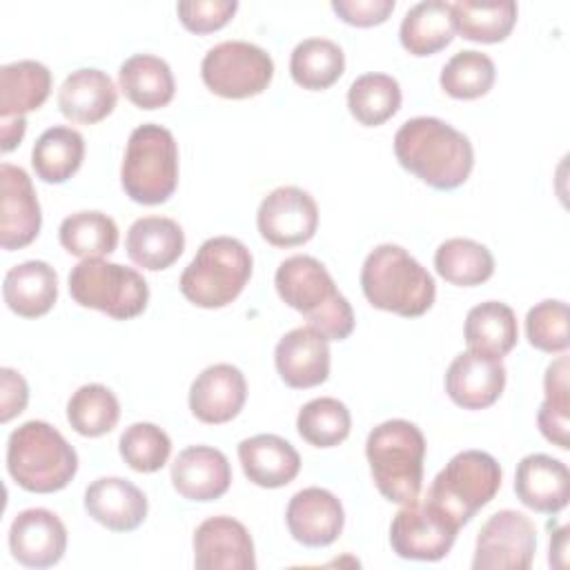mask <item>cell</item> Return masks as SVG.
I'll return each instance as SVG.
<instances>
[{
  "instance_id": "cell-37",
  "label": "cell",
  "mask_w": 570,
  "mask_h": 570,
  "mask_svg": "<svg viewBox=\"0 0 570 570\" xmlns=\"http://www.w3.org/2000/svg\"><path fill=\"white\" fill-rule=\"evenodd\" d=\"M350 114L365 127H379L401 107V87L387 73H363L347 89Z\"/></svg>"
},
{
  "instance_id": "cell-1",
  "label": "cell",
  "mask_w": 570,
  "mask_h": 570,
  "mask_svg": "<svg viewBox=\"0 0 570 570\" xmlns=\"http://www.w3.org/2000/svg\"><path fill=\"white\" fill-rule=\"evenodd\" d=\"M394 154L403 169L439 191L461 187L474 167L468 136L432 116L405 120L394 136Z\"/></svg>"
},
{
  "instance_id": "cell-38",
  "label": "cell",
  "mask_w": 570,
  "mask_h": 570,
  "mask_svg": "<svg viewBox=\"0 0 570 570\" xmlns=\"http://www.w3.org/2000/svg\"><path fill=\"white\" fill-rule=\"evenodd\" d=\"M546 399L537 412V425L541 434L559 445L570 448V383H568V356H559L546 370L543 379Z\"/></svg>"
},
{
  "instance_id": "cell-42",
  "label": "cell",
  "mask_w": 570,
  "mask_h": 570,
  "mask_svg": "<svg viewBox=\"0 0 570 570\" xmlns=\"http://www.w3.org/2000/svg\"><path fill=\"white\" fill-rule=\"evenodd\" d=\"M118 450L131 470L156 472L167 463L171 452V441L163 428L140 421V423H131L120 434Z\"/></svg>"
},
{
  "instance_id": "cell-10",
  "label": "cell",
  "mask_w": 570,
  "mask_h": 570,
  "mask_svg": "<svg viewBox=\"0 0 570 570\" xmlns=\"http://www.w3.org/2000/svg\"><path fill=\"white\" fill-rule=\"evenodd\" d=\"M200 76L209 91L220 98H249L263 94L274 78V60L258 45L225 40L214 45L203 62Z\"/></svg>"
},
{
  "instance_id": "cell-25",
  "label": "cell",
  "mask_w": 570,
  "mask_h": 570,
  "mask_svg": "<svg viewBox=\"0 0 570 570\" xmlns=\"http://www.w3.org/2000/svg\"><path fill=\"white\" fill-rule=\"evenodd\" d=\"M238 461L245 476L258 488H283L301 470V456L278 434H256L238 443Z\"/></svg>"
},
{
  "instance_id": "cell-11",
  "label": "cell",
  "mask_w": 570,
  "mask_h": 570,
  "mask_svg": "<svg viewBox=\"0 0 570 570\" xmlns=\"http://www.w3.org/2000/svg\"><path fill=\"white\" fill-rule=\"evenodd\" d=\"M537 550L534 523L517 510L494 512L479 530L474 570H528Z\"/></svg>"
},
{
  "instance_id": "cell-33",
  "label": "cell",
  "mask_w": 570,
  "mask_h": 570,
  "mask_svg": "<svg viewBox=\"0 0 570 570\" xmlns=\"http://www.w3.org/2000/svg\"><path fill=\"white\" fill-rule=\"evenodd\" d=\"M345 71L343 49L327 38H307L289 56L292 80L309 91L332 87Z\"/></svg>"
},
{
  "instance_id": "cell-46",
  "label": "cell",
  "mask_w": 570,
  "mask_h": 570,
  "mask_svg": "<svg viewBox=\"0 0 570 570\" xmlns=\"http://www.w3.org/2000/svg\"><path fill=\"white\" fill-rule=\"evenodd\" d=\"M29 401V385L20 372L11 367L0 370V421L9 423L18 416Z\"/></svg>"
},
{
  "instance_id": "cell-6",
  "label": "cell",
  "mask_w": 570,
  "mask_h": 570,
  "mask_svg": "<svg viewBox=\"0 0 570 570\" xmlns=\"http://www.w3.org/2000/svg\"><path fill=\"white\" fill-rule=\"evenodd\" d=\"M501 488L499 461L481 450L454 454L428 488L425 501L456 530H461Z\"/></svg>"
},
{
  "instance_id": "cell-20",
  "label": "cell",
  "mask_w": 570,
  "mask_h": 570,
  "mask_svg": "<svg viewBox=\"0 0 570 570\" xmlns=\"http://www.w3.org/2000/svg\"><path fill=\"white\" fill-rule=\"evenodd\" d=\"M505 387V367L499 358L461 352L445 372V392L463 410H483L497 403Z\"/></svg>"
},
{
  "instance_id": "cell-43",
  "label": "cell",
  "mask_w": 570,
  "mask_h": 570,
  "mask_svg": "<svg viewBox=\"0 0 570 570\" xmlns=\"http://www.w3.org/2000/svg\"><path fill=\"white\" fill-rule=\"evenodd\" d=\"M525 336L528 343L541 352H566L570 345L568 305L563 301L548 298L530 307L525 316Z\"/></svg>"
},
{
  "instance_id": "cell-48",
  "label": "cell",
  "mask_w": 570,
  "mask_h": 570,
  "mask_svg": "<svg viewBox=\"0 0 570 570\" xmlns=\"http://www.w3.org/2000/svg\"><path fill=\"white\" fill-rule=\"evenodd\" d=\"M568 552V528H559L550 534V563L554 568H566V554Z\"/></svg>"
},
{
  "instance_id": "cell-26",
  "label": "cell",
  "mask_w": 570,
  "mask_h": 570,
  "mask_svg": "<svg viewBox=\"0 0 570 570\" xmlns=\"http://www.w3.org/2000/svg\"><path fill=\"white\" fill-rule=\"evenodd\" d=\"M125 249L129 258L142 269H167L180 258L185 249V234L171 218L142 216L127 229Z\"/></svg>"
},
{
  "instance_id": "cell-29",
  "label": "cell",
  "mask_w": 570,
  "mask_h": 570,
  "mask_svg": "<svg viewBox=\"0 0 570 570\" xmlns=\"http://www.w3.org/2000/svg\"><path fill=\"white\" fill-rule=\"evenodd\" d=\"M122 94L138 109H158L171 102L176 82L169 65L151 53H136L118 69Z\"/></svg>"
},
{
  "instance_id": "cell-39",
  "label": "cell",
  "mask_w": 570,
  "mask_h": 570,
  "mask_svg": "<svg viewBox=\"0 0 570 570\" xmlns=\"http://www.w3.org/2000/svg\"><path fill=\"white\" fill-rule=\"evenodd\" d=\"M120 419V403L116 394L100 385H80L67 403V421L82 436H102L116 428Z\"/></svg>"
},
{
  "instance_id": "cell-35",
  "label": "cell",
  "mask_w": 570,
  "mask_h": 570,
  "mask_svg": "<svg viewBox=\"0 0 570 570\" xmlns=\"http://www.w3.org/2000/svg\"><path fill=\"white\" fill-rule=\"evenodd\" d=\"M517 2L499 0V2H474L459 0L452 2L454 29L472 42H501L510 36L517 22Z\"/></svg>"
},
{
  "instance_id": "cell-12",
  "label": "cell",
  "mask_w": 570,
  "mask_h": 570,
  "mask_svg": "<svg viewBox=\"0 0 570 570\" xmlns=\"http://www.w3.org/2000/svg\"><path fill=\"white\" fill-rule=\"evenodd\" d=\"M456 532L425 499L416 497L394 514L390 543L401 559L439 561L452 550Z\"/></svg>"
},
{
  "instance_id": "cell-44",
  "label": "cell",
  "mask_w": 570,
  "mask_h": 570,
  "mask_svg": "<svg viewBox=\"0 0 570 570\" xmlns=\"http://www.w3.org/2000/svg\"><path fill=\"white\" fill-rule=\"evenodd\" d=\"M236 9V0H183L176 4L183 27L194 33H212L225 27Z\"/></svg>"
},
{
  "instance_id": "cell-21",
  "label": "cell",
  "mask_w": 570,
  "mask_h": 570,
  "mask_svg": "<svg viewBox=\"0 0 570 570\" xmlns=\"http://www.w3.org/2000/svg\"><path fill=\"white\" fill-rule=\"evenodd\" d=\"M517 499L541 514H559L570 499V472L550 454H528L514 474Z\"/></svg>"
},
{
  "instance_id": "cell-36",
  "label": "cell",
  "mask_w": 570,
  "mask_h": 570,
  "mask_svg": "<svg viewBox=\"0 0 570 570\" xmlns=\"http://www.w3.org/2000/svg\"><path fill=\"white\" fill-rule=\"evenodd\" d=\"M60 245L78 258H102L118 247V227L102 212H76L58 227Z\"/></svg>"
},
{
  "instance_id": "cell-5",
  "label": "cell",
  "mask_w": 570,
  "mask_h": 570,
  "mask_svg": "<svg viewBox=\"0 0 570 570\" xmlns=\"http://www.w3.org/2000/svg\"><path fill=\"white\" fill-rule=\"evenodd\" d=\"M365 456L376 490L392 503H410L423 485L425 436L405 421L390 419L376 425L365 441Z\"/></svg>"
},
{
  "instance_id": "cell-8",
  "label": "cell",
  "mask_w": 570,
  "mask_h": 570,
  "mask_svg": "<svg viewBox=\"0 0 570 570\" xmlns=\"http://www.w3.org/2000/svg\"><path fill=\"white\" fill-rule=\"evenodd\" d=\"M125 194L140 205H160L178 187V145L174 134L145 122L129 134L120 167Z\"/></svg>"
},
{
  "instance_id": "cell-2",
  "label": "cell",
  "mask_w": 570,
  "mask_h": 570,
  "mask_svg": "<svg viewBox=\"0 0 570 570\" xmlns=\"http://www.w3.org/2000/svg\"><path fill=\"white\" fill-rule=\"evenodd\" d=\"M276 292L285 305L301 312L309 327L327 341H343L354 332V312L336 289L334 278L314 256L285 258L274 276Z\"/></svg>"
},
{
  "instance_id": "cell-41",
  "label": "cell",
  "mask_w": 570,
  "mask_h": 570,
  "mask_svg": "<svg viewBox=\"0 0 570 570\" xmlns=\"http://www.w3.org/2000/svg\"><path fill=\"white\" fill-rule=\"evenodd\" d=\"M494 62L490 56L465 49L454 53L441 69V89L456 100H474L485 96L494 85Z\"/></svg>"
},
{
  "instance_id": "cell-9",
  "label": "cell",
  "mask_w": 570,
  "mask_h": 570,
  "mask_svg": "<svg viewBox=\"0 0 570 570\" xmlns=\"http://www.w3.org/2000/svg\"><path fill=\"white\" fill-rule=\"evenodd\" d=\"M69 294L82 305L116 321H129L145 312L149 287L140 272L105 258H85L69 272Z\"/></svg>"
},
{
  "instance_id": "cell-3",
  "label": "cell",
  "mask_w": 570,
  "mask_h": 570,
  "mask_svg": "<svg viewBox=\"0 0 570 570\" xmlns=\"http://www.w3.org/2000/svg\"><path fill=\"white\" fill-rule=\"evenodd\" d=\"M361 287L372 307L405 318L423 316L436 296L432 274L401 245L374 247L361 267Z\"/></svg>"
},
{
  "instance_id": "cell-14",
  "label": "cell",
  "mask_w": 570,
  "mask_h": 570,
  "mask_svg": "<svg viewBox=\"0 0 570 570\" xmlns=\"http://www.w3.org/2000/svg\"><path fill=\"white\" fill-rule=\"evenodd\" d=\"M0 245L2 249H22L36 240L42 214L29 174L22 167L0 165Z\"/></svg>"
},
{
  "instance_id": "cell-16",
  "label": "cell",
  "mask_w": 570,
  "mask_h": 570,
  "mask_svg": "<svg viewBox=\"0 0 570 570\" xmlns=\"http://www.w3.org/2000/svg\"><path fill=\"white\" fill-rule=\"evenodd\" d=\"M9 550L27 568L56 566L67 550V528L47 508L22 510L11 521Z\"/></svg>"
},
{
  "instance_id": "cell-4",
  "label": "cell",
  "mask_w": 570,
  "mask_h": 570,
  "mask_svg": "<svg viewBox=\"0 0 570 570\" xmlns=\"http://www.w3.org/2000/svg\"><path fill=\"white\" fill-rule=\"evenodd\" d=\"M7 470L22 490L49 494L76 476L78 454L53 425L33 419L9 434Z\"/></svg>"
},
{
  "instance_id": "cell-7",
  "label": "cell",
  "mask_w": 570,
  "mask_h": 570,
  "mask_svg": "<svg viewBox=\"0 0 570 570\" xmlns=\"http://www.w3.org/2000/svg\"><path fill=\"white\" fill-rule=\"evenodd\" d=\"M252 276L249 249L232 236L207 238L180 274L178 287L196 307L218 309L238 298Z\"/></svg>"
},
{
  "instance_id": "cell-19",
  "label": "cell",
  "mask_w": 570,
  "mask_h": 570,
  "mask_svg": "<svg viewBox=\"0 0 570 570\" xmlns=\"http://www.w3.org/2000/svg\"><path fill=\"white\" fill-rule=\"evenodd\" d=\"M247 399L243 372L229 363L205 367L189 387L191 414L209 425H220L238 416Z\"/></svg>"
},
{
  "instance_id": "cell-17",
  "label": "cell",
  "mask_w": 570,
  "mask_h": 570,
  "mask_svg": "<svg viewBox=\"0 0 570 570\" xmlns=\"http://www.w3.org/2000/svg\"><path fill=\"white\" fill-rule=\"evenodd\" d=\"M285 523L298 543L307 548H325L343 532L345 512L330 490L305 488L289 499Z\"/></svg>"
},
{
  "instance_id": "cell-28",
  "label": "cell",
  "mask_w": 570,
  "mask_h": 570,
  "mask_svg": "<svg viewBox=\"0 0 570 570\" xmlns=\"http://www.w3.org/2000/svg\"><path fill=\"white\" fill-rule=\"evenodd\" d=\"M463 336L470 352L501 361L517 345V316L501 301L479 303L465 316Z\"/></svg>"
},
{
  "instance_id": "cell-45",
  "label": "cell",
  "mask_w": 570,
  "mask_h": 570,
  "mask_svg": "<svg viewBox=\"0 0 570 570\" xmlns=\"http://www.w3.org/2000/svg\"><path fill=\"white\" fill-rule=\"evenodd\" d=\"M334 13L354 27H374L390 18L394 0H334Z\"/></svg>"
},
{
  "instance_id": "cell-13",
  "label": "cell",
  "mask_w": 570,
  "mask_h": 570,
  "mask_svg": "<svg viewBox=\"0 0 570 570\" xmlns=\"http://www.w3.org/2000/svg\"><path fill=\"white\" fill-rule=\"evenodd\" d=\"M256 225L261 236L274 247L303 245L318 227L316 200L301 187H276L261 200Z\"/></svg>"
},
{
  "instance_id": "cell-34",
  "label": "cell",
  "mask_w": 570,
  "mask_h": 570,
  "mask_svg": "<svg viewBox=\"0 0 570 570\" xmlns=\"http://www.w3.org/2000/svg\"><path fill=\"white\" fill-rule=\"evenodd\" d=\"M434 267L448 283L474 287L494 274V256L472 238H448L434 252Z\"/></svg>"
},
{
  "instance_id": "cell-27",
  "label": "cell",
  "mask_w": 570,
  "mask_h": 570,
  "mask_svg": "<svg viewBox=\"0 0 570 570\" xmlns=\"http://www.w3.org/2000/svg\"><path fill=\"white\" fill-rule=\"evenodd\" d=\"M2 296L13 314L38 318L47 314L58 298V274L45 261H24L4 274Z\"/></svg>"
},
{
  "instance_id": "cell-24",
  "label": "cell",
  "mask_w": 570,
  "mask_h": 570,
  "mask_svg": "<svg viewBox=\"0 0 570 570\" xmlns=\"http://www.w3.org/2000/svg\"><path fill=\"white\" fill-rule=\"evenodd\" d=\"M118 102V91L109 73L100 69H76L58 89L60 114L80 125H94L105 120Z\"/></svg>"
},
{
  "instance_id": "cell-18",
  "label": "cell",
  "mask_w": 570,
  "mask_h": 570,
  "mask_svg": "<svg viewBox=\"0 0 570 570\" xmlns=\"http://www.w3.org/2000/svg\"><path fill=\"white\" fill-rule=\"evenodd\" d=\"M276 372L294 390L316 387L330 376V343L314 327L287 332L274 350Z\"/></svg>"
},
{
  "instance_id": "cell-32",
  "label": "cell",
  "mask_w": 570,
  "mask_h": 570,
  "mask_svg": "<svg viewBox=\"0 0 570 570\" xmlns=\"http://www.w3.org/2000/svg\"><path fill=\"white\" fill-rule=\"evenodd\" d=\"M82 158L85 138L80 131L65 125L45 129L31 149V165L36 176L53 185L69 180L80 169Z\"/></svg>"
},
{
  "instance_id": "cell-40",
  "label": "cell",
  "mask_w": 570,
  "mask_h": 570,
  "mask_svg": "<svg viewBox=\"0 0 570 570\" xmlns=\"http://www.w3.org/2000/svg\"><path fill=\"white\" fill-rule=\"evenodd\" d=\"M352 416L343 401L332 396L312 399L296 416V430L314 448H334L350 434Z\"/></svg>"
},
{
  "instance_id": "cell-15",
  "label": "cell",
  "mask_w": 570,
  "mask_h": 570,
  "mask_svg": "<svg viewBox=\"0 0 570 570\" xmlns=\"http://www.w3.org/2000/svg\"><path fill=\"white\" fill-rule=\"evenodd\" d=\"M194 566L198 570H254L249 530L225 514L205 519L194 532Z\"/></svg>"
},
{
  "instance_id": "cell-30",
  "label": "cell",
  "mask_w": 570,
  "mask_h": 570,
  "mask_svg": "<svg viewBox=\"0 0 570 570\" xmlns=\"http://www.w3.org/2000/svg\"><path fill=\"white\" fill-rule=\"evenodd\" d=\"M452 4L445 0H425L414 4L399 29V38L405 51L412 56H432L445 49L454 38Z\"/></svg>"
},
{
  "instance_id": "cell-22",
  "label": "cell",
  "mask_w": 570,
  "mask_h": 570,
  "mask_svg": "<svg viewBox=\"0 0 570 570\" xmlns=\"http://www.w3.org/2000/svg\"><path fill=\"white\" fill-rule=\"evenodd\" d=\"M171 485L189 501H216L232 485V465L220 450L191 445L171 463Z\"/></svg>"
},
{
  "instance_id": "cell-31",
  "label": "cell",
  "mask_w": 570,
  "mask_h": 570,
  "mask_svg": "<svg viewBox=\"0 0 570 570\" xmlns=\"http://www.w3.org/2000/svg\"><path fill=\"white\" fill-rule=\"evenodd\" d=\"M51 71L38 60H16L0 69V118H20L45 105Z\"/></svg>"
},
{
  "instance_id": "cell-47",
  "label": "cell",
  "mask_w": 570,
  "mask_h": 570,
  "mask_svg": "<svg viewBox=\"0 0 570 570\" xmlns=\"http://www.w3.org/2000/svg\"><path fill=\"white\" fill-rule=\"evenodd\" d=\"M27 129L24 116L20 118H0V136H2V151H11L16 145H20Z\"/></svg>"
},
{
  "instance_id": "cell-23",
  "label": "cell",
  "mask_w": 570,
  "mask_h": 570,
  "mask_svg": "<svg viewBox=\"0 0 570 570\" xmlns=\"http://www.w3.org/2000/svg\"><path fill=\"white\" fill-rule=\"evenodd\" d=\"M85 510L114 532H131L147 517V497L131 481L100 476L85 490Z\"/></svg>"
}]
</instances>
